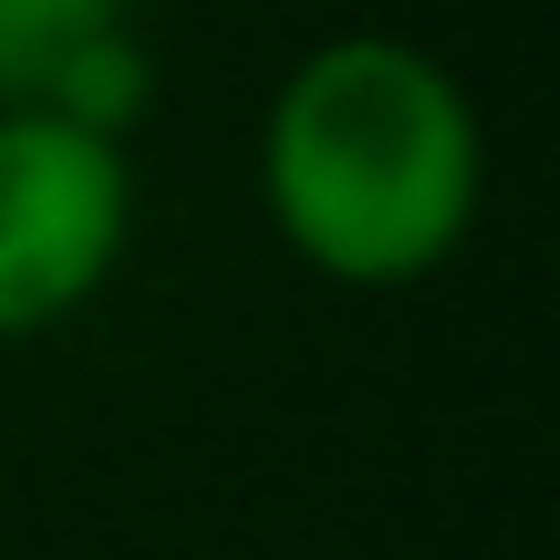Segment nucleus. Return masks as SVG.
<instances>
[{
    "label": "nucleus",
    "mask_w": 560,
    "mask_h": 560,
    "mask_svg": "<svg viewBox=\"0 0 560 560\" xmlns=\"http://www.w3.org/2000/svg\"><path fill=\"white\" fill-rule=\"evenodd\" d=\"M488 198L467 83L395 32H332L280 73L260 115V208L312 280L416 291L446 270Z\"/></svg>",
    "instance_id": "nucleus-1"
},
{
    "label": "nucleus",
    "mask_w": 560,
    "mask_h": 560,
    "mask_svg": "<svg viewBox=\"0 0 560 560\" xmlns=\"http://www.w3.org/2000/svg\"><path fill=\"white\" fill-rule=\"evenodd\" d=\"M125 240H136L125 136H94L52 104H0V342L73 322L115 280Z\"/></svg>",
    "instance_id": "nucleus-2"
},
{
    "label": "nucleus",
    "mask_w": 560,
    "mask_h": 560,
    "mask_svg": "<svg viewBox=\"0 0 560 560\" xmlns=\"http://www.w3.org/2000/svg\"><path fill=\"white\" fill-rule=\"evenodd\" d=\"M125 11L136 0H0V104H52V83L94 42L136 32Z\"/></svg>",
    "instance_id": "nucleus-3"
}]
</instances>
